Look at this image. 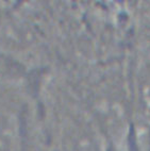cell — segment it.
<instances>
[{"label":"cell","instance_id":"2","mask_svg":"<svg viewBox=\"0 0 150 151\" xmlns=\"http://www.w3.org/2000/svg\"><path fill=\"white\" fill-rule=\"evenodd\" d=\"M35 104V75L0 57V151H25Z\"/></svg>","mask_w":150,"mask_h":151},{"label":"cell","instance_id":"3","mask_svg":"<svg viewBox=\"0 0 150 151\" xmlns=\"http://www.w3.org/2000/svg\"><path fill=\"white\" fill-rule=\"evenodd\" d=\"M25 151H54L44 132L40 114H38V103L35 105L32 117L30 120L27 144H26Z\"/></svg>","mask_w":150,"mask_h":151},{"label":"cell","instance_id":"1","mask_svg":"<svg viewBox=\"0 0 150 151\" xmlns=\"http://www.w3.org/2000/svg\"><path fill=\"white\" fill-rule=\"evenodd\" d=\"M35 96L44 132L54 151H112L89 104L62 70L36 73Z\"/></svg>","mask_w":150,"mask_h":151}]
</instances>
